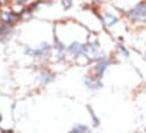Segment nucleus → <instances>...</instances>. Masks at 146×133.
<instances>
[{
    "label": "nucleus",
    "instance_id": "1",
    "mask_svg": "<svg viewBox=\"0 0 146 133\" xmlns=\"http://www.w3.org/2000/svg\"><path fill=\"white\" fill-rule=\"evenodd\" d=\"M83 54L91 61L103 59V52L101 50L99 42H96V41L87 42L86 44H84L83 45Z\"/></svg>",
    "mask_w": 146,
    "mask_h": 133
},
{
    "label": "nucleus",
    "instance_id": "2",
    "mask_svg": "<svg viewBox=\"0 0 146 133\" xmlns=\"http://www.w3.org/2000/svg\"><path fill=\"white\" fill-rule=\"evenodd\" d=\"M128 16L135 22H146V2H141L130 9Z\"/></svg>",
    "mask_w": 146,
    "mask_h": 133
},
{
    "label": "nucleus",
    "instance_id": "3",
    "mask_svg": "<svg viewBox=\"0 0 146 133\" xmlns=\"http://www.w3.org/2000/svg\"><path fill=\"white\" fill-rule=\"evenodd\" d=\"M21 18V15L18 13H15V11H3L1 15H0V19L2 20V23L7 24V25H14L16 24Z\"/></svg>",
    "mask_w": 146,
    "mask_h": 133
},
{
    "label": "nucleus",
    "instance_id": "4",
    "mask_svg": "<svg viewBox=\"0 0 146 133\" xmlns=\"http://www.w3.org/2000/svg\"><path fill=\"white\" fill-rule=\"evenodd\" d=\"M84 84L86 85V87L91 90H98L100 88H102V82L99 78H95L93 76H85L84 77Z\"/></svg>",
    "mask_w": 146,
    "mask_h": 133
},
{
    "label": "nucleus",
    "instance_id": "5",
    "mask_svg": "<svg viewBox=\"0 0 146 133\" xmlns=\"http://www.w3.org/2000/svg\"><path fill=\"white\" fill-rule=\"evenodd\" d=\"M50 51V46L46 44V43H43L41 45V47H38L36 50H29L26 51V53H29L30 55L32 57H36V58H40V57H44L45 54H48Z\"/></svg>",
    "mask_w": 146,
    "mask_h": 133
},
{
    "label": "nucleus",
    "instance_id": "6",
    "mask_svg": "<svg viewBox=\"0 0 146 133\" xmlns=\"http://www.w3.org/2000/svg\"><path fill=\"white\" fill-rule=\"evenodd\" d=\"M111 63H112V61H111L110 59H107V58H103V59L100 60V62L98 63L96 69H95V70H96V74H98L99 78H101V77L104 74L106 70L108 69V66H109Z\"/></svg>",
    "mask_w": 146,
    "mask_h": 133
},
{
    "label": "nucleus",
    "instance_id": "7",
    "mask_svg": "<svg viewBox=\"0 0 146 133\" xmlns=\"http://www.w3.org/2000/svg\"><path fill=\"white\" fill-rule=\"evenodd\" d=\"M68 54H70L73 58H77L80 54H83V45L79 44L78 42H74L73 44L67 49Z\"/></svg>",
    "mask_w": 146,
    "mask_h": 133
},
{
    "label": "nucleus",
    "instance_id": "8",
    "mask_svg": "<svg viewBox=\"0 0 146 133\" xmlns=\"http://www.w3.org/2000/svg\"><path fill=\"white\" fill-rule=\"evenodd\" d=\"M103 22H104L106 26L111 27V26H113L114 24H117L118 18H117L115 16H113L112 14H107V15H104V17H103Z\"/></svg>",
    "mask_w": 146,
    "mask_h": 133
},
{
    "label": "nucleus",
    "instance_id": "9",
    "mask_svg": "<svg viewBox=\"0 0 146 133\" xmlns=\"http://www.w3.org/2000/svg\"><path fill=\"white\" fill-rule=\"evenodd\" d=\"M69 133H92V131H91V129H90L88 126L78 124V125H76L75 128H73V129L69 131Z\"/></svg>",
    "mask_w": 146,
    "mask_h": 133
},
{
    "label": "nucleus",
    "instance_id": "10",
    "mask_svg": "<svg viewBox=\"0 0 146 133\" xmlns=\"http://www.w3.org/2000/svg\"><path fill=\"white\" fill-rule=\"evenodd\" d=\"M53 76L52 74H48L46 72H42L41 76H40V79H41V82L42 84H48L50 80H52Z\"/></svg>",
    "mask_w": 146,
    "mask_h": 133
},
{
    "label": "nucleus",
    "instance_id": "11",
    "mask_svg": "<svg viewBox=\"0 0 146 133\" xmlns=\"http://www.w3.org/2000/svg\"><path fill=\"white\" fill-rule=\"evenodd\" d=\"M88 111H90V115H91V117H92V121H93V125L94 126H99L100 125V120H99V117L95 115V113L93 112V109L88 106Z\"/></svg>",
    "mask_w": 146,
    "mask_h": 133
},
{
    "label": "nucleus",
    "instance_id": "12",
    "mask_svg": "<svg viewBox=\"0 0 146 133\" xmlns=\"http://www.w3.org/2000/svg\"><path fill=\"white\" fill-rule=\"evenodd\" d=\"M9 31H10V25L2 23L0 26V35H6V34L9 33Z\"/></svg>",
    "mask_w": 146,
    "mask_h": 133
},
{
    "label": "nucleus",
    "instance_id": "13",
    "mask_svg": "<svg viewBox=\"0 0 146 133\" xmlns=\"http://www.w3.org/2000/svg\"><path fill=\"white\" fill-rule=\"evenodd\" d=\"M62 6H64L65 9H69V8L73 6V2H72V0H64Z\"/></svg>",
    "mask_w": 146,
    "mask_h": 133
},
{
    "label": "nucleus",
    "instance_id": "14",
    "mask_svg": "<svg viewBox=\"0 0 146 133\" xmlns=\"http://www.w3.org/2000/svg\"><path fill=\"white\" fill-rule=\"evenodd\" d=\"M118 47H119V50H120V51H121V52L123 53V55H125V57H129V52L127 51V49H126V47H125L123 45L119 44V45H118Z\"/></svg>",
    "mask_w": 146,
    "mask_h": 133
},
{
    "label": "nucleus",
    "instance_id": "15",
    "mask_svg": "<svg viewBox=\"0 0 146 133\" xmlns=\"http://www.w3.org/2000/svg\"><path fill=\"white\" fill-rule=\"evenodd\" d=\"M94 1H96V2H100V1H102V0H94Z\"/></svg>",
    "mask_w": 146,
    "mask_h": 133
},
{
    "label": "nucleus",
    "instance_id": "16",
    "mask_svg": "<svg viewBox=\"0 0 146 133\" xmlns=\"http://www.w3.org/2000/svg\"><path fill=\"white\" fill-rule=\"evenodd\" d=\"M0 122H1V115H0Z\"/></svg>",
    "mask_w": 146,
    "mask_h": 133
},
{
    "label": "nucleus",
    "instance_id": "17",
    "mask_svg": "<svg viewBox=\"0 0 146 133\" xmlns=\"http://www.w3.org/2000/svg\"><path fill=\"white\" fill-rule=\"evenodd\" d=\"M1 3H2V2H1V1H0V7H1Z\"/></svg>",
    "mask_w": 146,
    "mask_h": 133
},
{
    "label": "nucleus",
    "instance_id": "18",
    "mask_svg": "<svg viewBox=\"0 0 146 133\" xmlns=\"http://www.w3.org/2000/svg\"><path fill=\"white\" fill-rule=\"evenodd\" d=\"M145 59H146V52H145Z\"/></svg>",
    "mask_w": 146,
    "mask_h": 133
}]
</instances>
